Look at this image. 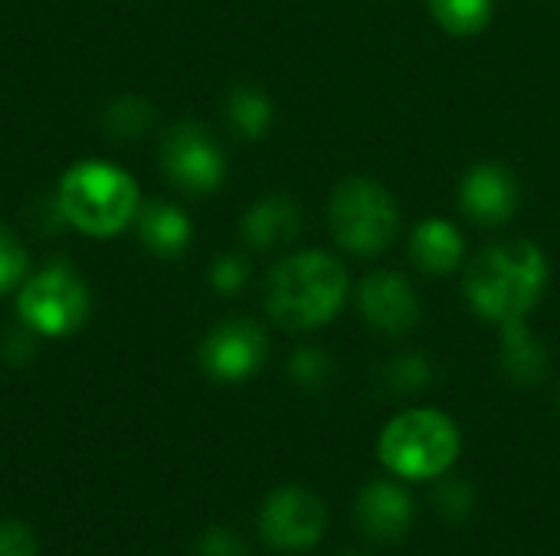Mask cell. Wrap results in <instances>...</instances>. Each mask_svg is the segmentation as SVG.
<instances>
[{"instance_id": "cell-1", "label": "cell", "mask_w": 560, "mask_h": 556, "mask_svg": "<svg viewBox=\"0 0 560 556\" xmlns=\"http://www.w3.org/2000/svg\"><path fill=\"white\" fill-rule=\"evenodd\" d=\"M548 285V259L532 239H502L486 246L466 269L463 292L469 308L492 321L525 318Z\"/></svg>"}, {"instance_id": "cell-2", "label": "cell", "mask_w": 560, "mask_h": 556, "mask_svg": "<svg viewBox=\"0 0 560 556\" xmlns=\"http://www.w3.org/2000/svg\"><path fill=\"white\" fill-rule=\"evenodd\" d=\"M348 288V269L335 256L305 249L269 272L266 311L285 331H315L341 311Z\"/></svg>"}, {"instance_id": "cell-3", "label": "cell", "mask_w": 560, "mask_h": 556, "mask_svg": "<svg viewBox=\"0 0 560 556\" xmlns=\"http://www.w3.org/2000/svg\"><path fill=\"white\" fill-rule=\"evenodd\" d=\"M56 210L85 236H115L138 216L135 177L102 161H82L62 174Z\"/></svg>"}, {"instance_id": "cell-4", "label": "cell", "mask_w": 560, "mask_h": 556, "mask_svg": "<svg viewBox=\"0 0 560 556\" xmlns=\"http://www.w3.org/2000/svg\"><path fill=\"white\" fill-rule=\"evenodd\" d=\"M377 456L400 478H436L459 456V429L440 410H407L384 426Z\"/></svg>"}, {"instance_id": "cell-5", "label": "cell", "mask_w": 560, "mask_h": 556, "mask_svg": "<svg viewBox=\"0 0 560 556\" xmlns=\"http://www.w3.org/2000/svg\"><path fill=\"white\" fill-rule=\"evenodd\" d=\"M328 229L351 256L387 252L400 233V206L394 193L371 177H348L331 190Z\"/></svg>"}, {"instance_id": "cell-6", "label": "cell", "mask_w": 560, "mask_h": 556, "mask_svg": "<svg viewBox=\"0 0 560 556\" xmlns=\"http://www.w3.org/2000/svg\"><path fill=\"white\" fill-rule=\"evenodd\" d=\"M16 311L30 331L62 338L89 318V288L69 265H49L23 282Z\"/></svg>"}, {"instance_id": "cell-7", "label": "cell", "mask_w": 560, "mask_h": 556, "mask_svg": "<svg viewBox=\"0 0 560 556\" xmlns=\"http://www.w3.org/2000/svg\"><path fill=\"white\" fill-rule=\"evenodd\" d=\"M161 167H164L167 180L177 190L190 193V197L213 193L226 177L223 147L197 121H180L164 134V141H161Z\"/></svg>"}, {"instance_id": "cell-8", "label": "cell", "mask_w": 560, "mask_h": 556, "mask_svg": "<svg viewBox=\"0 0 560 556\" xmlns=\"http://www.w3.org/2000/svg\"><path fill=\"white\" fill-rule=\"evenodd\" d=\"M266 354H269L266 331L256 321L230 318V321H220L203 338L197 360L207 377L220 383H240V380H249L266 364Z\"/></svg>"}, {"instance_id": "cell-9", "label": "cell", "mask_w": 560, "mask_h": 556, "mask_svg": "<svg viewBox=\"0 0 560 556\" xmlns=\"http://www.w3.org/2000/svg\"><path fill=\"white\" fill-rule=\"evenodd\" d=\"M325 521H328L325 501L315 492L302 485H285L266 498L259 514V531L279 551H308L318 544Z\"/></svg>"}, {"instance_id": "cell-10", "label": "cell", "mask_w": 560, "mask_h": 556, "mask_svg": "<svg viewBox=\"0 0 560 556\" xmlns=\"http://www.w3.org/2000/svg\"><path fill=\"white\" fill-rule=\"evenodd\" d=\"M354 305L361 321L387 338H400L410 334L420 324V298L413 292V285L387 269H377L371 275L361 279L358 292H354Z\"/></svg>"}, {"instance_id": "cell-11", "label": "cell", "mask_w": 560, "mask_h": 556, "mask_svg": "<svg viewBox=\"0 0 560 556\" xmlns=\"http://www.w3.org/2000/svg\"><path fill=\"white\" fill-rule=\"evenodd\" d=\"M459 206L476 226H505L518 210V180L495 161H479L463 174Z\"/></svg>"}, {"instance_id": "cell-12", "label": "cell", "mask_w": 560, "mask_h": 556, "mask_svg": "<svg viewBox=\"0 0 560 556\" xmlns=\"http://www.w3.org/2000/svg\"><path fill=\"white\" fill-rule=\"evenodd\" d=\"M358 524L374 544H397L413 524V501L394 482H371L358 495Z\"/></svg>"}, {"instance_id": "cell-13", "label": "cell", "mask_w": 560, "mask_h": 556, "mask_svg": "<svg viewBox=\"0 0 560 556\" xmlns=\"http://www.w3.org/2000/svg\"><path fill=\"white\" fill-rule=\"evenodd\" d=\"M302 233V206L285 197V193H272L262 197L259 203H253L243 216V236L253 249H282L289 242H295V236Z\"/></svg>"}, {"instance_id": "cell-14", "label": "cell", "mask_w": 560, "mask_h": 556, "mask_svg": "<svg viewBox=\"0 0 560 556\" xmlns=\"http://www.w3.org/2000/svg\"><path fill=\"white\" fill-rule=\"evenodd\" d=\"M466 242L456 223L450 220H423L410 233V262L427 275H453L463 265Z\"/></svg>"}, {"instance_id": "cell-15", "label": "cell", "mask_w": 560, "mask_h": 556, "mask_svg": "<svg viewBox=\"0 0 560 556\" xmlns=\"http://www.w3.org/2000/svg\"><path fill=\"white\" fill-rule=\"evenodd\" d=\"M499 364H502L505 377L522 383V387L545 380V374H548V351L528 331L525 318L499 324Z\"/></svg>"}, {"instance_id": "cell-16", "label": "cell", "mask_w": 560, "mask_h": 556, "mask_svg": "<svg viewBox=\"0 0 560 556\" xmlns=\"http://www.w3.org/2000/svg\"><path fill=\"white\" fill-rule=\"evenodd\" d=\"M135 220H138V239L148 252L161 259H177L180 252H187L194 226L174 203L164 200L144 203Z\"/></svg>"}, {"instance_id": "cell-17", "label": "cell", "mask_w": 560, "mask_h": 556, "mask_svg": "<svg viewBox=\"0 0 560 556\" xmlns=\"http://www.w3.org/2000/svg\"><path fill=\"white\" fill-rule=\"evenodd\" d=\"M223 111H226V125L246 141H259L272 125V102H269L266 92H259L253 85L230 88V95L223 102Z\"/></svg>"}, {"instance_id": "cell-18", "label": "cell", "mask_w": 560, "mask_h": 556, "mask_svg": "<svg viewBox=\"0 0 560 556\" xmlns=\"http://www.w3.org/2000/svg\"><path fill=\"white\" fill-rule=\"evenodd\" d=\"M495 0H430L433 20L453 36H476L489 26Z\"/></svg>"}, {"instance_id": "cell-19", "label": "cell", "mask_w": 560, "mask_h": 556, "mask_svg": "<svg viewBox=\"0 0 560 556\" xmlns=\"http://www.w3.org/2000/svg\"><path fill=\"white\" fill-rule=\"evenodd\" d=\"M151 121H154V108L135 95L115 98L102 115V125L112 138H138L151 128Z\"/></svg>"}, {"instance_id": "cell-20", "label": "cell", "mask_w": 560, "mask_h": 556, "mask_svg": "<svg viewBox=\"0 0 560 556\" xmlns=\"http://www.w3.org/2000/svg\"><path fill=\"white\" fill-rule=\"evenodd\" d=\"M289 377L299 390L318 393L335 377V360L322 347H299L289 360Z\"/></svg>"}, {"instance_id": "cell-21", "label": "cell", "mask_w": 560, "mask_h": 556, "mask_svg": "<svg viewBox=\"0 0 560 556\" xmlns=\"http://www.w3.org/2000/svg\"><path fill=\"white\" fill-rule=\"evenodd\" d=\"M433 380V367L423 354H400L384 367V383L394 393H417Z\"/></svg>"}, {"instance_id": "cell-22", "label": "cell", "mask_w": 560, "mask_h": 556, "mask_svg": "<svg viewBox=\"0 0 560 556\" xmlns=\"http://www.w3.org/2000/svg\"><path fill=\"white\" fill-rule=\"evenodd\" d=\"M26 272V249L20 246V239L0 223V295L16 288L20 279Z\"/></svg>"}, {"instance_id": "cell-23", "label": "cell", "mask_w": 560, "mask_h": 556, "mask_svg": "<svg viewBox=\"0 0 560 556\" xmlns=\"http://www.w3.org/2000/svg\"><path fill=\"white\" fill-rule=\"evenodd\" d=\"M249 279V265L240 256H220L210 269V285L220 295H236Z\"/></svg>"}, {"instance_id": "cell-24", "label": "cell", "mask_w": 560, "mask_h": 556, "mask_svg": "<svg viewBox=\"0 0 560 556\" xmlns=\"http://www.w3.org/2000/svg\"><path fill=\"white\" fill-rule=\"evenodd\" d=\"M472 485L469 482H446L436 495V508L446 521H466V514L472 511Z\"/></svg>"}, {"instance_id": "cell-25", "label": "cell", "mask_w": 560, "mask_h": 556, "mask_svg": "<svg viewBox=\"0 0 560 556\" xmlns=\"http://www.w3.org/2000/svg\"><path fill=\"white\" fill-rule=\"evenodd\" d=\"M197 556H246V544L230 528H210L197 541Z\"/></svg>"}, {"instance_id": "cell-26", "label": "cell", "mask_w": 560, "mask_h": 556, "mask_svg": "<svg viewBox=\"0 0 560 556\" xmlns=\"http://www.w3.org/2000/svg\"><path fill=\"white\" fill-rule=\"evenodd\" d=\"M0 556H36V537L16 521L0 524Z\"/></svg>"}, {"instance_id": "cell-27", "label": "cell", "mask_w": 560, "mask_h": 556, "mask_svg": "<svg viewBox=\"0 0 560 556\" xmlns=\"http://www.w3.org/2000/svg\"><path fill=\"white\" fill-rule=\"evenodd\" d=\"M558 406H560V393H558Z\"/></svg>"}]
</instances>
